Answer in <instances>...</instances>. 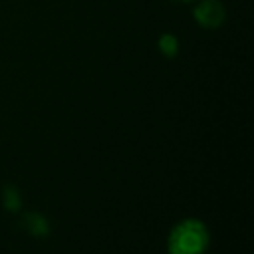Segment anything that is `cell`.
I'll return each instance as SVG.
<instances>
[{
  "mask_svg": "<svg viewBox=\"0 0 254 254\" xmlns=\"http://www.w3.org/2000/svg\"><path fill=\"white\" fill-rule=\"evenodd\" d=\"M161 50H163L167 56H173V54L177 52V38H173V36L161 38Z\"/></svg>",
  "mask_w": 254,
  "mask_h": 254,
  "instance_id": "3",
  "label": "cell"
},
{
  "mask_svg": "<svg viewBox=\"0 0 254 254\" xmlns=\"http://www.w3.org/2000/svg\"><path fill=\"white\" fill-rule=\"evenodd\" d=\"M194 18L204 28H216L224 20V10L216 0H206L194 10Z\"/></svg>",
  "mask_w": 254,
  "mask_h": 254,
  "instance_id": "2",
  "label": "cell"
},
{
  "mask_svg": "<svg viewBox=\"0 0 254 254\" xmlns=\"http://www.w3.org/2000/svg\"><path fill=\"white\" fill-rule=\"evenodd\" d=\"M183 2H187V0H183Z\"/></svg>",
  "mask_w": 254,
  "mask_h": 254,
  "instance_id": "5",
  "label": "cell"
},
{
  "mask_svg": "<svg viewBox=\"0 0 254 254\" xmlns=\"http://www.w3.org/2000/svg\"><path fill=\"white\" fill-rule=\"evenodd\" d=\"M208 242V232L200 220L189 218L179 222L169 236V254H202Z\"/></svg>",
  "mask_w": 254,
  "mask_h": 254,
  "instance_id": "1",
  "label": "cell"
},
{
  "mask_svg": "<svg viewBox=\"0 0 254 254\" xmlns=\"http://www.w3.org/2000/svg\"><path fill=\"white\" fill-rule=\"evenodd\" d=\"M4 202H6V206H8L10 210H16V208L20 206V198H18V192H16L14 189H8V190L4 192Z\"/></svg>",
  "mask_w": 254,
  "mask_h": 254,
  "instance_id": "4",
  "label": "cell"
}]
</instances>
